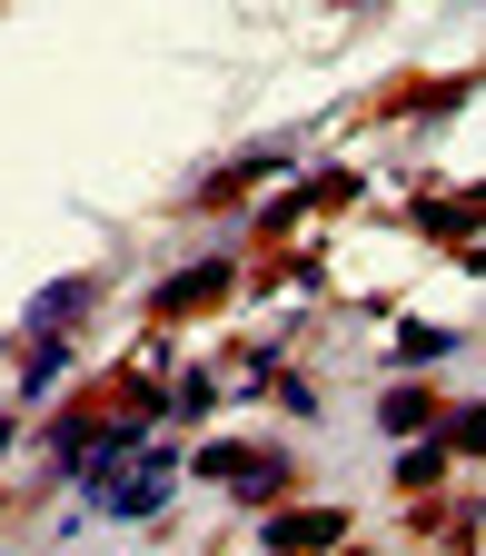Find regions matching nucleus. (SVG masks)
Returning <instances> with one entry per match:
<instances>
[{
  "label": "nucleus",
  "mask_w": 486,
  "mask_h": 556,
  "mask_svg": "<svg viewBox=\"0 0 486 556\" xmlns=\"http://www.w3.org/2000/svg\"><path fill=\"white\" fill-rule=\"evenodd\" d=\"M169 486H179V447H150V457H129L119 477H90V507L100 517H159Z\"/></svg>",
  "instance_id": "nucleus-1"
},
{
  "label": "nucleus",
  "mask_w": 486,
  "mask_h": 556,
  "mask_svg": "<svg viewBox=\"0 0 486 556\" xmlns=\"http://www.w3.org/2000/svg\"><path fill=\"white\" fill-rule=\"evenodd\" d=\"M199 477H219V486H239V497H278V486H289V457H258V447H208L199 457Z\"/></svg>",
  "instance_id": "nucleus-2"
},
{
  "label": "nucleus",
  "mask_w": 486,
  "mask_h": 556,
  "mask_svg": "<svg viewBox=\"0 0 486 556\" xmlns=\"http://www.w3.org/2000/svg\"><path fill=\"white\" fill-rule=\"evenodd\" d=\"M337 536H347V517H337V507H308V517H278V527H268V546H278V556H298V546H337Z\"/></svg>",
  "instance_id": "nucleus-3"
},
{
  "label": "nucleus",
  "mask_w": 486,
  "mask_h": 556,
  "mask_svg": "<svg viewBox=\"0 0 486 556\" xmlns=\"http://www.w3.org/2000/svg\"><path fill=\"white\" fill-rule=\"evenodd\" d=\"M80 299H90V278H60V289H40V299H30V328H40V338H60Z\"/></svg>",
  "instance_id": "nucleus-4"
},
{
  "label": "nucleus",
  "mask_w": 486,
  "mask_h": 556,
  "mask_svg": "<svg viewBox=\"0 0 486 556\" xmlns=\"http://www.w3.org/2000/svg\"><path fill=\"white\" fill-rule=\"evenodd\" d=\"M387 428H397V438H407V428H427V397H417V388H397V397H387Z\"/></svg>",
  "instance_id": "nucleus-5"
},
{
  "label": "nucleus",
  "mask_w": 486,
  "mask_h": 556,
  "mask_svg": "<svg viewBox=\"0 0 486 556\" xmlns=\"http://www.w3.org/2000/svg\"><path fill=\"white\" fill-rule=\"evenodd\" d=\"M457 438H466V447H486V407H476V417H457Z\"/></svg>",
  "instance_id": "nucleus-6"
}]
</instances>
